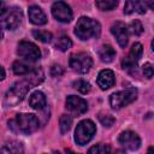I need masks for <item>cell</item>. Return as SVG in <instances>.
<instances>
[{"mask_svg": "<svg viewBox=\"0 0 154 154\" xmlns=\"http://www.w3.org/2000/svg\"><path fill=\"white\" fill-rule=\"evenodd\" d=\"M23 19V13L18 7H10L1 14V25L7 30H14L19 26Z\"/></svg>", "mask_w": 154, "mask_h": 154, "instance_id": "cell-7", "label": "cell"}, {"mask_svg": "<svg viewBox=\"0 0 154 154\" xmlns=\"http://www.w3.org/2000/svg\"><path fill=\"white\" fill-rule=\"evenodd\" d=\"M69 65L73 71L78 73H87L93 66V59L87 53H75L70 57Z\"/></svg>", "mask_w": 154, "mask_h": 154, "instance_id": "cell-6", "label": "cell"}, {"mask_svg": "<svg viewBox=\"0 0 154 154\" xmlns=\"http://www.w3.org/2000/svg\"><path fill=\"white\" fill-rule=\"evenodd\" d=\"M137 99V90L135 88H128L125 90H120L113 93L109 96V105L113 109H120L129 103L134 102Z\"/></svg>", "mask_w": 154, "mask_h": 154, "instance_id": "cell-4", "label": "cell"}, {"mask_svg": "<svg viewBox=\"0 0 154 154\" xmlns=\"http://www.w3.org/2000/svg\"><path fill=\"white\" fill-rule=\"evenodd\" d=\"M109 153H111V146L105 143H97L88 150V154H109Z\"/></svg>", "mask_w": 154, "mask_h": 154, "instance_id": "cell-23", "label": "cell"}, {"mask_svg": "<svg viewBox=\"0 0 154 154\" xmlns=\"http://www.w3.org/2000/svg\"><path fill=\"white\" fill-rule=\"evenodd\" d=\"M147 154H153V147H149V149H148Z\"/></svg>", "mask_w": 154, "mask_h": 154, "instance_id": "cell-34", "label": "cell"}, {"mask_svg": "<svg viewBox=\"0 0 154 154\" xmlns=\"http://www.w3.org/2000/svg\"><path fill=\"white\" fill-rule=\"evenodd\" d=\"M0 154H24V147L18 141H11L0 149Z\"/></svg>", "mask_w": 154, "mask_h": 154, "instance_id": "cell-18", "label": "cell"}, {"mask_svg": "<svg viewBox=\"0 0 154 154\" xmlns=\"http://www.w3.org/2000/svg\"><path fill=\"white\" fill-rule=\"evenodd\" d=\"M64 73V70H63V67L60 66V65H53L52 67H51V75L52 76H54V77H58V76H61Z\"/></svg>", "mask_w": 154, "mask_h": 154, "instance_id": "cell-30", "label": "cell"}, {"mask_svg": "<svg viewBox=\"0 0 154 154\" xmlns=\"http://www.w3.org/2000/svg\"><path fill=\"white\" fill-rule=\"evenodd\" d=\"M143 73H144V77H147L149 79L153 77V66L150 63H146L143 65Z\"/></svg>", "mask_w": 154, "mask_h": 154, "instance_id": "cell-29", "label": "cell"}, {"mask_svg": "<svg viewBox=\"0 0 154 154\" xmlns=\"http://www.w3.org/2000/svg\"><path fill=\"white\" fill-rule=\"evenodd\" d=\"M2 38V31H1V28H0V40Z\"/></svg>", "mask_w": 154, "mask_h": 154, "instance_id": "cell-35", "label": "cell"}, {"mask_svg": "<svg viewBox=\"0 0 154 154\" xmlns=\"http://www.w3.org/2000/svg\"><path fill=\"white\" fill-rule=\"evenodd\" d=\"M52 14L58 22H61V23L71 22L73 17L71 7L64 1H55L52 5Z\"/></svg>", "mask_w": 154, "mask_h": 154, "instance_id": "cell-9", "label": "cell"}, {"mask_svg": "<svg viewBox=\"0 0 154 154\" xmlns=\"http://www.w3.org/2000/svg\"><path fill=\"white\" fill-rule=\"evenodd\" d=\"M28 14H29V19L32 24H36V25H43L47 23V17L45 14V12L42 11L41 7L36 6V5H32L29 7L28 10Z\"/></svg>", "mask_w": 154, "mask_h": 154, "instance_id": "cell-15", "label": "cell"}, {"mask_svg": "<svg viewBox=\"0 0 154 154\" xmlns=\"http://www.w3.org/2000/svg\"><path fill=\"white\" fill-rule=\"evenodd\" d=\"M113 154H126V153H125V150H123V149H117Z\"/></svg>", "mask_w": 154, "mask_h": 154, "instance_id": "cell-33", "label": "cell"}, {"mask_svg": "<svg viewBox=\"0 0 154 154\" xmlns=\"http://www.w3.org/2000/svg\"><path fill=\"white\" fill-rule=\"evenodd\" d=\"M96 82H97V85H99L102 90H106V89L113 87L114 83H116L114 72H113L112 70H108V69H105V70L100 71Z\"/></svg>", "mask_w": 154, "mask_h": 154, "instance_id": "cell-14", "label": "cell"}, {"mask_svg": "<svg viewBox=\"0 0 154 154\" xmlns=\"http://www.w3.org/2000/svg\"><path fill=\"white\" fill-rule=\"evenodd\" d=\"M142 53H143V47L141 43L136 42L132 45L129 54L122 60V66L123 69H132V67H136V64L137 61L140 60V58L142 57Z\"/></svg>", "mask_w": 154, "mask_h": 154, "instance_id": "cell-11", "label": "cell"}, {"mask_svg": "<svg viewBox=\"0 0 154 154\" xmlns=\"http://www.w3.org/2000/svg\"><path fill=\"white\" fill-rule=\"evenodd\" d=\"M46 96L42 91H34L30 96H29V105L34 108V109H43L46 107Z\"/></svg>", "mask_w": 154, "mask_h": 154, "instance_id": "cell-16", "label": "cell"}, {"mask_svg": "<svg viewBox=\"0 0 154 154\" xmlns=\"http://www.w3.org/2000/svg\"><path fill=\"white\" fill-rule=\"evenodd\" d=\"M95 5L101 11H111L118 6V1L117 0H99L95 2Z\"/></svg>", "mask_w": 154, "mask_h": 154, "instance_id": "cell-24", "label": "cell"}, {"mask_svg": "<svg viewBox=\"0 0 154 154\" xmlns=\"http://www.w3.org/2000/svg\"><path fill=\"white\" fill-rule=\"evenodd\" d=\"M146 11H147V7H146V2H143V1H126L125 6H124L125 14H131L134 12L144 14Z\"/></svg>", "mask_w": 154, "mask_h": 154, "instance_id": "cell-17", "label": "cell"}, {"mask_svg": "<svg viewBox=\"0 0 154 154\" xmlns=\"http://www.w3.org/2000/svg\"><path fill=\"white\" fill-rule=\"evenodd\" d=\"M17 54L28 61H36L41 57V52L38 47L35 43L29 41H20L18 43Z\"/></svg>", "mask_w": 154, "mask_h": 154, "instance_id": "cell-8", "label": "cell"}, {"mask_svg": "<svg viewBox=\"0 0 154 154\" xmlns=\"http://www.w3.org/2000/svg\"><path fill=\"white\" fill-rule=\"evenodd\" d=\"M66 108L73 113L75 116H79L83 114L84 112H87L88 109V103L84 99L79 97V96H75V95H70L66 99Z\"/></svg>", "mask_w": 154, "mask_h": 154, "instance_id": "cell-12", "label": "cell"}, {"mask_svg": "<svg viewBox=\"0 0 154 154\" xmlns=\"http://www.w3.org/2000/svg\"><path fill=\"white\" fill-rule=\"evenodd\" d=\"M32 36L36 40H38V41H41L43 43H48V42L52 41V34L49 31H47V30H34L32 31Z\"/></svg>", "mask_w": 154, "mask_h": 154, "instance_id": "cell-25", "label": "cell"}, {"mask_svg": "<svg viewBox=\"0 0 154 154\" xmlns=\"http://www.w3.org/2000/svg\"><path fill=\"white\" fill-rule=\"evenodd\" d=\"M12 70H13V72H14L16 75L22 76V75H28V73H30V72L34 70V67H31L29 64H26V63H24V61H14V63L12 64Z\"/></svg>", "mask_w": 154, "mask_h": 154, "instance_id": "cell-20", "label": "cell"}, {"mask_svg": "<svg viewBox=\"0 0 154 154\" xmlns=\"http://www.w3.org/2000/svg\"><path fill=\"white\" fill-rule=\"evenodd\" d=\"M8 124H11V128H14L16 131L22 132L24 135H30L38 129L40 120L35 114L19 113L13 120L8 122Z\"/></svg>", "mask_w": 154, "mask_h": 154, "instance_id": "cell-1", "label": "cell"}, {"mask_svg": "<svg viewBox=\"0 0 154 154\" xmlns=\"http://www.w3.org/2000/svg\"><path fill=\"white\" fill-rule=\"evenodd\" d=\"M72 85H73L75 89H77L82 94H87L90 90V84L87 81H84V79H77V81L73 82Z\"/></svg>", "mask_w": 154, "mask_h": 154, "instance_id": "cell-27", "label": "cell"}, {"mask_svg": "<svg viewBox=\"0 0 154 154\" xmlns=\"http://www.w3.org/2000/svg\"><path fill=\"white\" fill-rule=\"evenodd\" d=\"M49 154H61L60 152H53V153H49Z\"/></svg>", "mask_w": 154, "mask_h": 154, "instance_id": "cell-36", "label": "cell"}, {"mask_svg": "<svg viewBox=\"0 0 154 154\" xmlns=\"http://www.w3.org/2000/svg\"><path fill=\"white\" fill-rule=\"evenodd\" d=\"M4 78H5V70H4V67L0 65V81L4 79Z\"/></svg>", "mask_w": 154, "mask_h": 154, "instance_id": "cell-32", "label": "cell"}, {"mask_svg": "<svg viewBox=\"0 0 154 154\" xmlns=\"http://www.w3.org/2000/svg\"><path fill=\"white\" fill-rule=\"evenodd\" d=\"M99 120H100V123H101L103 126H106V128H111V126L114 124V122H116V119H114L111 114H100V116H99Z\"/></svg>", "mask_w": 154, "mask_h": 154, "instance_id": "cell-28", "label": "cell"}, {"mask_svg": "<svg viewBox=\"0 0 154 154\" xmlns=\"http://www.w3.org/2000/svg\"><path fill=\"white\" fill-rule=\"evenodd\" d=\"M118 141L119 143L125 147L126 149H130V150H137L141 146V138L140 136L134 132V131H130V130H126V131H123L119 137H118Z\"/></svg>", "mask_w": 154, "mask_h": 154, "instance_id": "cell-10", "label": "cell"}, {"mask_svg": "<svg viewBox=\"0 0 154 154\" xmlns=\"http://www.w3.org/2000/svg\"><path fill=\"white\" fill-rule=\"evenodd\" d=\"M71 46H72V41H71V38H70L69 36H66V35H61V36L57 40V42H55V47H57L59 51H63V52H65V51H67L69 48H71Z\"/></svg>", "mask_w": 154, "mask_h": 154, "instance_id": "cell-22", "label": "cell"}, {"mask_svg": "<svg viewBox=\"0 0 154 154\" xmlns=\"http://www.w3.org/2000/svg\"><path fill=\"white\" fill-rule=\"evenodd\" d=\"M95 132H96V126L91 120L89 119L82 120L77 124V128L75 130V141L77 144L84 146L93 138Z\"/></svg>", "mask_w": 154, "mask_h": 154, "instance_id": "cell-5", "label": "cell"}, {"mask_svg": "<svg viewBox=\"0 0 154 154\" xmlns=\"http://www.w3.org/2000/svg\"><path fill=\"white\" fill-rule=\"evenodd\" d=\"M6 11V4L4 1H0V14H2Z\"/></svg>", "mask_w": 154, "mask_h": 154, "instance_id": "cell-31", "label": "cell"}, {"mask_svg": "<svg viewBox=\"0 0 154 154\" xmlns=\"http://www.w3.org/2000/svg\"><path fill=\"white\" fill-rule=\"evenodd\" d=\"M99 58H100L101 61H103V63H111V61H113V59L116 58V51L113 49L112 46H109V45H103V46L99 49Z\"/></svg>", "mask_w": 154, "mask_h": 154, "instance_id": "cell-19", "label": "cell"}, {"mask_svg": "<svg viewBox=\"0 0 154 154\" xmlns=\"http://www.w3.org/2000/svg\"><path fill=\"white\" fill-rule=\"evenodd\" d=\"M111 32L113 34V36L116 37V40L120 47H123V48L126 47L128 40H129V32H128V28L124 23L116 22L111 26Z\"/></svg>", "mask_w": 154, "mask_h": 154, "instance_id": "cell-13", "label": "cell"}, {"mask_svg": "<svg viewBox=\"0 0 154 154\" xmlns=\"http://www.w3.org/2000/svg\"><path fill=\"white\" fill-rule=\"evenodd\" d=\"M126 28H128V32H130V34H132L135 36H140L143 32V26H142L141 22L137 20V19L132 20L129 24V26H126Z\"/></svg>", "mask_w": 154, "mask_h": 154, "instance_id": "cell-26", "label": "cell"}, {"mask_svg": "<svg viewBox=\"0 0 154 154\" xmlns=\"http://www.w3.org/2000/svg\"><path fill=\"white\" fill-rule=\"evenodd\" d=\"M32 87V84L30 83V81L26 78L24 81H19L16 82L6 93L5 95V105L6 106H16L17 103H19L24 96L26 95V93L29 91V89Z\"/></svg>", "mask_w": 154, "mask_h": 154, "instance_id": "cell-3", "label": "cell"}, {"mask_svg": "<svg viewBox=\"0 0 154 154\" xmlns=\"http://www.w3.org/2000/svg\"><path fill=\"white\" fill-rule=\"evenodd\" d=\"M100 24L97 20L89 17H81L75 26V35L81 40H89L100 35Z\"/></svg>", "mask_w": 154, "mask_h": 154, "instance_id": "cell-2", "label": "cell"}, {"mask_svg": "<svg viewBox=\"0 0 154 154\" xmlns=\"http://www.w3.org/2000/svg\"><path fill=\"white\" fill-rule=\"evenodd\" d=\"M72 125V117L69 116V114H63L59 119V128H60V132L64 135L66 134Z\"/></svg>", "mask_w": 154, "mask_h": 154, "instance_id": "cell-21", "label": "cell"}]
</instances>
